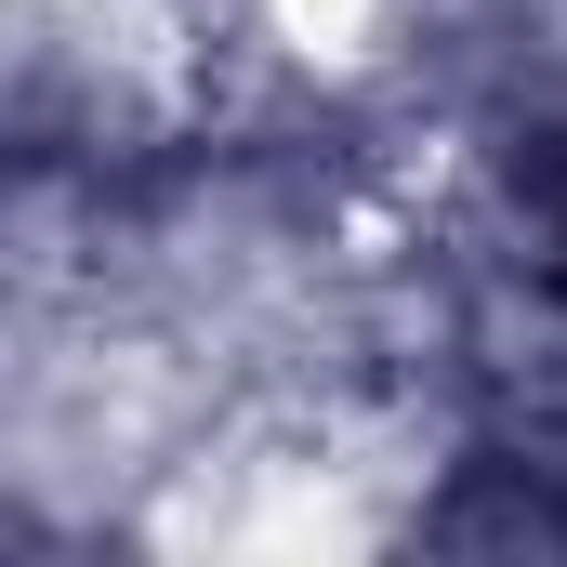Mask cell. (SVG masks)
<instances>
[{
	"label": "cell",
	"mask_w": 567,
	"mask_h": 567,
	"mask_svg": "<svg viewBox=\"0 0 567 567\" xmlns=\"http://www.w3.org/2000/svg\"><path fill=\"white\" fill-rule=\"evenodd\" d=\"M528 198H542V238H555V290H567V133L528 158Z\"/></svg>",
	"instance_id": "obj_1"
}]
</instances>
